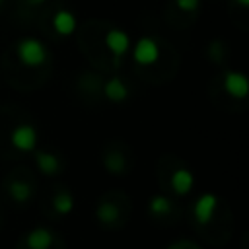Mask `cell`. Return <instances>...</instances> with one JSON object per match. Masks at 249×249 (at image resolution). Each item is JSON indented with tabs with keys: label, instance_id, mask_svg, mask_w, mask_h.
<instances>
[{
	"label": "cell",
	"instance_id": "obj_20",
	"mask_svg": "<svg viewBox=\"0 0 249 249\" xmlns=\"http://www.w3.org/2000/svg\"><path fill=\"white\" fill-rule=\"evenodd\" d=\"M235 4H239L241 8H247L249 6V0H235Z\"/></svg>",
	"mask_w": 249,
	"mask_h": 249
},
{
	"label": "cell",
	"instance_id": "obj_16",
	"mask_svg": "<svg viewBox=\"0 0 249 249\" xmlns=\"http://www.w3.org/2000/svg\"><path fill=\"white\" fill-rule=\"evenodd\" d=\"M105 167L113 173H121L124 169V160L119 154H111L109 158H105Z\"/></svg>",
	"mask_w": 249,
	"mask_h": 249
},
{
	"label": "cell",
	"instance_id": "obj_1",
	"mask_svg": "<svg viewBox=\"0 0 249 249\" xmlns=\"http://www.w3.org/2000/svg\"><path fill=\"white\" fill-rule=\"evenodd\" d=\"M16 54H18L19 62L27 68H39L47 60V49H45L43 41H39L37 37L19 39L16 45Z\"/></svg>",
	"mask_w": 249,
	"mask_h": 249
},
{
	"label": "cell",
	"instance_id": "obj_5",
	"mask_svg": "<svg viewBox=\"0 0 249 249\" xmlns=\"http://www.w3.org/2000/svg\"><path fill=\"white\" fill-rule=\"evenodd\" d=\"M222 88L233 99H245L247 93H249L247 76L243 72H239V70H226L224 72V80H222Z\"/></svg>",
	"mask_w": 249,
	"mask_h": 249
},
{
	"label": "cell",
	"instance_id": "obj_19",
	"mask_svg": "<svg viewBox=\"0 0 249 249\" xmlns=\"http://www.w3.org/2000/svg\"><path fill=\"white\" fill-rule=\"evenodd\" d=\"M43 2H45V0H27V4H29V6H41Z\"/></svg>",
	"mask_w": 249,
	"mask_h": 249
},
{
	"label": "cell",
	"instance_id": "obj_11",
	"mask_svg": "<svg viewBox=\"0 0 249 249\" xmlns=\"http://www.w3.org/2000/svg\"><path fill=\"white\" fill-rule=\"evenodd\" d=\"M35 163L43 175H54L60 169V160L53 152H35Z\"/></svg>",
	"mask_w": 249,
	"mask_h": 249
},
{
	"label": "cell",
	"instance_id": "obj_18",
	"mask_svg": "<svg viewBox=\"0 0 249 249\" xmlns=\"http://www.w3.org/2000/svg\"><path fill=\"white\" fill-rule=\"evenodd\" d=\"M216 53H218V60L222 62V58H224V43H222V41H212V43H210V47H208L210 58H214Z\"/></svg>",
	"mask_w": 249,
	"mask_h": 249
},
{
	"label": "cell",
	"instance_id": "obj_13",
	"mask_svg": "<svg viewBox=\"0 0 249 249\" xmlns=\"http://www.w3.org/2000/svg\"><path fill=\"white\" fill-rule=\"evenodd\" d=\"M53 208H54L58 214H62V216L70 214V212L74 210V196H72L68 191H58V193L53 196Z\"/></svg>",
	"mask_w": 249,
	"mask_h": 249
},
{
	"label": "cell",
	"instance_id": "obj_21",
	"mask_svg": "<svg viewBox=\"0 0 249 249\" xmlns=\"http://www.w3.org/2000/svg\"><path fill=\"white\" fill-rule=\"evenodd\" d=\"M4 2H6V0H0V8H2V4H4Z\"/></svg>",
	"mask_w": 249,
	"mask_h": 249
},
{
	"label": "cell",
	"instance_id": "obj_6",
	"mask_svg": "<svg viewBox=\"0 0 249 249\" xmlns=\"http://www.w3.org/2000/svg\"><path fill=\"white\" fill-rule=\"evenodd\" d=\"M216 206H218V196L212 195V193H204L196 198L195 206H193V214H195V220L198 224H208L212 218H214V212H216Z\"/></svg>",
	"mask_w": 249,
	"mask_h": 249
},
{
	"label": "cell",
	"instance_id": "obj_17",
	"mask_svg": "<svg viewBox=\"0 0 249 249\" xmlns=\"http://www.w3.org/2000/svg\"><path fill=\"white\" fill-rule=\"evenodd\" d=\"M173 4H175V6H177L181 12L191 14V12H196V10H198L200 0H173Z\"/></svg>",
	"mask_w": 249,
	"mask_h": 249
},
{
	"label": "cell",
	"instance_id": "obj_14",
	"mask_svg": "<svg viewBox=\"0 0 249 249\" xmlns=\"http://www.w3.org/2000/svg\"><path fill=\"white\" fill-rule=\"evenodd\" d=\"M171 208H173V204L165 195H154L148 202V210L152 216H165L171 212Z\"/></svg>",
	"mask_w": 249,
	"mask_h": 249
},
{
	"label": "cell",
	"instance_id": "obj_4",
	"mask_svg": "<svg viewBox=\"0 0 249 249\" xmlns=\"http://www.w3.org/2000/svg\"><path fill=\"white\" fill-rule=\"evenodd\" d=\"M130 37L124 29H119V27H111L107 33H105V47L107 51L113 54V60H115V66H119V60L130 51Z\"/></svg>",
	"mask_w": 249,
	"mask_h": 249
},
{
	"label": "cell",
	"instance_id": "obj_3",
	"mask_svg": "<svg viewBox=\"0 0 249 249\" xmlns=\"http://www.w3.org/2000/svg\"><path fill=\"white\" fill-rule=\"evenodd\" d=\"M37 140H39V132L33 124L23 123L18 124L12 132H10V144L18 150V152H35L37 148Z\"/></svg>",
	"mask_w": 249,
	"mask_h": 249
},
{
	"label": "cell",
	"instance_id": "obj_15",
	"mask_svg": "<svg viewBox=\"0 0 249 249\" xmlns=\"http://www.w3.org/2000/svg\"><path fill=\"white\" fill-rule=\"evenodd\" d=\"M8 191H10L12 200H16V202H27L29 196H31V187H29V183H25V181H21V179L12 181L10 187H8Z\"/></svg>",
	"mask_w": 249,
	"mask_h": 249
},
{
	"label": "cell",
	"instance_id": "obj_8",
	"mask_svg": "<svg viewBox=\"0 0 249 249\" xmlns=\"http://www.w3.org/2000/svg\"><path fill=\"white\" fill-rule=\"evenodd\" d=\"M195 187V175L191 169L187 167H179L171 173V189L175 195L179 196H185L191 193V189Z\"/></svg>",
	"mask_w": 249,
	"mask_h": 249
},
{
	"label": "cell",
	"instance_id": "obj_2",
	"mask_svg": "<svg viewBox=\"0 0 249 249\" xmlns=\"http://www.w3.org/2000/svg\"><path fill=\"white\" fill-rule=\"evenodd\" d=\"M130 49H132L134 62L140 64V66H152L160 58V43L150 35H144V37L136 39V43L130 45Z\"/></svg>",
	"mask_w": 249,
	"mask_h": 249
},
{
	"label": "cell",
	"instance_id": "obj_9",
	"mask_svg": "<svg viewBox=\"0 0 249 249\" xmlns=\"http://www.w3.org/2000/svg\"><path fill=\"white\" fill-rule=\"evenodd\" d=\"M53 243H54V235L47 228H33L25 235L27 249H51Z\"/></svg>",
	"mask_w": 249,
	"mask_h": 249
},
{
	"label": "cell",
	"instance_id": "obj_7",
	"mask_svg": "<svg viewBox=\"0 0 249 249\" xmlns=\"http://www.w3.org/2000/svg\"><path fill=\"white\" fill-rule=\"evenodd\" d=\"M76 25H78V21H76L74 12H70V10H66V8L58 10V12L53 16V29H54L58 35H62V37H70V35L76 31Z\"/></svg>",
	"mask_w": 249,
	"mask_h": 249
},
{
	"label": "cell",
	"instance_id": "obj_12",
	"mask_svg": "<svg viewBox=\"0 0 249 249\" xmlns=\"http://www.w3.org/2000/svg\"><path fill=\"white\" fill-rule=\"evenodd\" d=\"M95 216H97V220H99L101 224H105V226L115 224V222L119 220V206H117L115 202L105 200V202H101V204L97 206Z\"/></svg>",
	"mask_w": 249,
	"mask_h": 249
},
{
	"label": "cell",
	"instance_id": "obj_10",
	"mask_svg": "<svg viewBox=\"0 0 249 249\" xmlns=\"http://www.w3.org/2000/svg\"><path fill=\"white\" fill-rule=\"evenodd\" d=\"M103 95L113 103H121L128 97V88L119 76H113L103 84Z\"/></svg>",
	"mask_w": 249,
	"mask_h": 249
}]
</instances>
